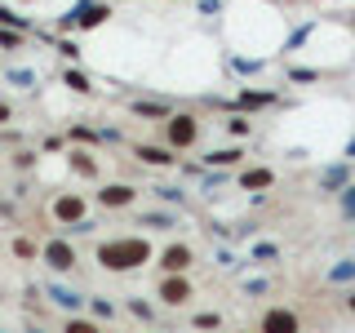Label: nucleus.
Wrapping results in <instances>:
<instances>
[{"mask_svg":"<svg viewBox=\"0 0 355 333\" xmlns=\"http://www.w3.org/2000/svg\"><path fill=\"white\" fill-rule=\"evenodd\" d=\"M94 258H98L103 271H138V266L155 262V249H151L147 236H138V231H120V236L98 240Z\"/></svg>","mask_w":355,"mask_h":333,"instance_id":"f257e3e1","label":"nucleus"},{"mask_svg":"<svg viewBox=\"0 0 355 333\" xmlns=\"http://www.w3.org/2000/svg\"><path fill=\"white\" fill-rule=\"evenodd\" d=\"M107 18H111L107 0H76V5L58 18V27L62 31H94V27H103Z\"/></svg>","mask_w":355,"mask_h":333,"instance_id":"f03ea898","label":"nucleus"},{"mask_svg":"<svg viewBox=\"0 0 355 333\" xmlns=\"http://www.w3.org/2000/svg\"><path fill=\"white\" fill-rule=\"evenodd\" d=\"M200 142V116L191 111H173L169 120H164V147L169 151H191Z\"/></svg>","mask_w":355,"mask_h":333,"instance_id":"7ed1b4c3","label":"nucleus"},{"mask_svg":"<svg viewBox=\"0 0 355 333\" xmlns=\"http://www.w3.org/2000/svg\"><path fill=\"white\" fill-rule=\"evenodd\" d=\"M40 262L49 266V271H58V275H67V271H76V266H80V249H76L71 244V236H49L40 244Z\"/></svg>","mask_w":355,"mask_h":333,"instance_id":"20e7f679","label":"nucleus"},{"mask_svg":"<svg viewBox=\"0 0 355 333\" xmlns=\"http://www.w3.org/2000/svg\"><path fill=\"white\" fill-rule=\"evenodd\" d=\"M85 209H89L85 191H58V196L49 200V218L58 222L62 231H71L76 222H85Z\"/></svg>","mask_w":355,"mask_h":333,"instance_id":"39448f33","label":"nucleus"},{"mask_svg":"<svg viewBox=\"0 0 355 333\" xmlns=\"http://www.w3.org/2000/svg\"><path fill=\"white\" fill-rule=\"evenodd\" d=\"M196 262V249L187 240H169L160 253H155V266H160V275H187Z\"/></svg>","mask_w":355,"mask_h":333,"instance_id":"423d86ee","label":"nucleus"},{"mask_svg":"<svg viewBox=\"0 0 355 333\" xmlns=\"http://www.w3.org/2000/svg\"><path fill=\"white\" fill-rule=\"evenodd\" d=\"M155 298H160L164 307H191L196 284L187 280V275H160V284H155Z\"/></svg>","mask_w":355,"mask_h":333,"instance_id":"0eeeda50","label":"nucleus"},{"mask_svg":"<svg viewBox=\"0 0 355 333\" xmlns=\"http://www.w3.org/2000/svg\"><path fill=\"white\" fill-rule=\"evenodd\" d=\"M258 333H302V320L293 307H266L258 316Z\"/></svg>","mask_w":355,"mask_h":333,"instance_id":"6e6552de","label":"nucleus"},{"mask_svg":"<svg viewBox=\"0 0 355 333\" xmlns=\"http://www.w3.org/2000/svg\"><path fill=\"white\" fill-rule=\"evenodd\" d=\"M133 155H138L147 169H173L178 164V151H169L164 142H133Z\"/></svg>","mask_w":355,"mask_h":333,"instance_id":"1a4fd4ad","label":"nucleus"},{"mask_svg":"<svg viewBox=\"0 0 355 333\" xmlns=\"http://www.w3.org/2000/svg\"><path fill=\"white\" fill-rule=\"evenodd\" d=\"M94 200L103 209H129L133 200H138V187H133V182H107V187H98Z\"/></svg>","mask_w":355,"mask_h":333,"instance_id":"9d476101","label":"nucleus"},{"mask_svg":"<svg viewBox=\"0 0 355 333\" xmlns=\"http://www.w3.org/2000/svg\"><path fill=\"white\" fill-rule=\"evenodd\" d=\"M240 191H271L275 187V173L266 169V164H249V169H240Z\"/></svg>","mask_w":355,"mask_h":333,"instance_id":"9b49d317","label":"nucleus"},{"mask_svg":"<svg viewBox=\"0 0 355 333\" xmlns=\"http://www.w3.org/2000/svg\"><path fill=\"white\" fill-rule=\"evenodd\" d=\"M244 164V147H214L205 151V169H236Z\"/></svg>","mask_w":355,"mask_h":333,"instance_id":"f8f14e48","label":"nucleus"},{"mask_svg":"<svg viewBox=\"0 0 355 333\" xmlns=\"http://www.w3.org/2000/svg\"><path fill=\"white\" fill-rule=\"evenodd\" d=\"M236 107L249 116V111H262V107H275V94L271 89H240V98H236Z\"/></svg>","mask_w":355,"mask_h":333,"instance_id":"ddd939ff","label":"nucleus"},{"mask_svg":"<svg viewBox=\"0 0 355 333\" xmlns=\"http://www.w3.org/2000/svg\"><path fill=\"white\" fill-rule=\"evenodd\" d=\"M67 164H71V173H80L85 182H94V178H98V155L94 151H80V147L67 151Z\"/></svg>","mask_w":355,"mask_h":333,"instance_id":"4468645a","label":"nucleus"},{"mask_svg":"<svg viewBox=\"0 0 355 333\" xmlns=\"http://www.w3.org/2000/svg\"><path fill=\"white\" fill-rule=\"evenodd\" d=\"M49 298H53V302H58V307H67V311H71V316H80V311L89 307V298L71 293V289H62V284H49Z\"/></svg>","mask_w":355,"mask_h":333,"instance_id":"2eb2a0df","label":"nucleus"},{"mask_svg":"<svg viewBox=\"0 0 355 333\" xmlns=\"http://www.w3.org/2000/svg\"><path fill=\"white\" fill-rule=\"evenodd\" d=\"M62 333H107V329H103V320H94V316H85V311H80V316H67L62 320Z\"/></svg>","mask_w":355,"mask_h":333,"instance_id":"dca6fc26","label":"nucleus"},{"mask_svg":"<svg viewBox=\"0 0 355 333\" xmlns=\"http://www.w3.org/2000/svg\"><path fill=\"white\" fill-rule=\"evenodd\" d=\"M62 85L71 89V94H94V80H89L85 67H67V71H62Z\"/></svg>","mask_w":355,"mask_h":333,"instance_id":"f3484780","label":"nucleus"},{"mask_svg":"<svg viewBox=\"0 0 355 333\" xmlns=\"http://www.w3.org/2000/svg\"><path fill=\"white\" fill-rule=\"evenodd\" d=\"M222 129H227L231 138H249V133H253V120L244 116V111H231V116L222 120Z\"/></svg>","mask_w":355,"mask_h":333,"instance_id":"a211bd4d","label":"nucleus"},{"mask_svg":"<svg viewBox=\"0 0 355 333\" xmlns=\"http://www.w3.org/2000/svg\"><path fill=\"white\" fill-rule=\"evenodd\" d=\"M347 178H351V169H347V164H333V169H324V178H320V187H324V191H342V187H351Z\"/></svg>","mask_w":355,"mask_h":333,"instance_id":"6ab92c4d","label":"nucleus"},{"mask_svg":"<svg viewBox=\"0 0 355 333\" xmlns=\"http://www.w3.org/2000/svg\"><path fill=\"white\" fill-rule=\"evenodd\" d=\"M133 116H147V120H160L164 125V120L173 116V107L169 103H133Z\"/></svg>","mask_w":355,"mask_h":333,"instance_id":"aec40b11","label":"nucleus"},{"mask_svg":"<svg viewBox=\"0 0 355 333\" xmlns=\"http://www.w3.org/2000/svg\"><path fill=\"white\" fill-rule=\"evenodd\" d=\"M9 249H14V258H22V262H36V258H40V244L27 240V236H14V244H9Z\"/></svg>","mask_w":355,"mask_h":333,"instance_id":"412c9836","label":"nucleus"},{"mask_svg":"<svg viewBox=\"0 0 355 333\" xmlns=\"http://www.w3.org/2000/svg\"><path fill=\"white\" fill-rule=\"evenodd\" d=\"M191 329H200V333L222 329V316H218V311H200V316H191Z\"/></svg>","mask_w":355,"mask_h":333,"instance_id":"4be33fe9","label":"nucleus"},{"mask_svg":"<svg viewBox=\"0 0 355 333\" xmlns=\"http://www.w3.org/2000/svg\"><path fill=\"white\" fill-rule=\"evenodd\" d=\"M275 258H280V244H271V240L253 244V262H275Z\"/></svg>","mask_w":355,"mask_h":333,"instance_id":"5701e85b","label":"nucleus"},{"mask_svg":"<svg viewBox=\"0 0 355 333\" xmlns=\"http://www.w3.org/2000/svg\"><path fill=\"white\" fill-rule=\"evenodd\" d=\"M138 227H151V231H164V227H173V214H142V218H138Z\"/></svg>","mask_w":355,"mask_h":333,"instance_id":"b1692460","label":"nucleus"},{"mask_svg":"<svg viewBox=\"0 0 355 333\" xmlns=\"http://www.w3.org/2000/svg\"><path fill=\"white\" fill-rule=\"evenodd\" d=\"M329 280H333V284H342V280H355V262H351V258H342V262L329 271Z\"/></svg>","mask_w":355,"mask_h":333,"instance_id":"393cba45","label":"nucleus"},{"mask_svg":"<svg viewBox=\"0 0 355 333\" xmlns=\"http://www.w3.org/2000/svg\"><path fill=\"white\" fill-rule=\"evenodd\" d=\"M5 22H9V27H18V31H27V18H22V14H18V9H9V5H0V27H5Z\"/></svg>","mask_w":355,"mask_h":333,"instance_id":"a878e982","label":"nucleus"},{"mask_svg":"<svg viewBox=\"0 0 355 333\" xmlns=\"http://www.w3.org/2000/svg\"><path fill=\"white\" fill-rule=\"evenodd\" d=\"M89 311H94L98 320H111V316H116V302H107V298H89Z\"/></svg>","mask_w":355,"mask_h":333,"instance_id":"bb28decb","label":"nucleus"},{"mask_svg":"<svg viewBox=\"0 0 355 333\" xmlns=\"http://www.w3.org/2000/svg\"><path fill=\"white\" fill-rule=\"evenodd\" d=\"M342 218H347V222H355V187H342Z\"/></svg>","mask_w":355,"mask_h":333,"instance_id":"cd10ccee","label":"nucleus"},{"mask_svg":"<svg viewBox=\"0 0 355 333\" xmlns=\"http://www.w3.org/2000/svg\"><path fill=\"white\" fill-rule=\"evenodd\" d=\"M67 138H71V142H98V133L89 129V125H71V129H67Z\"/></svg>","mask_w":355,"mask_h":333,"instance_id":"c85d7f7f","label":"nucleus"},{"mask_svg":"<svg viewBox=\"0 0 355 333\" xmlns=\"http://www.w3.org/2000/svg\"><path fill=\"white\" fill-rule=\"evenodd\" d=\"M129 311H133L138 320H155V307H151V302H142V298H129Z\"/></svg>","mask_w":355,"mask_h":333,"instance_id":"c756f323","label":"nucleus"},{"mask_svg":"<svg viewBox=\"0 0 355 333\" xmlns=\"http://www.w3.org/2000/svg\"><path fill=\"white\" fill-rule=\"evenodd\" d=\"M0 49H9V53L22 49V31H5V27H0Z\"/></svg>","mask_w":355,"mask_h":333,"instance_id":"7c9ffc66","label":"nucleus"},{"mask_svg":"<svg viewBox=\"0 0 355 333\" xmlns=\"http://www.w3.org/2000/svg\"><path fill=\"white\" fill-rule=\"evenodd\" d=\"M155 196L169 200V205H182V191H178V187H155Z\"/></svg>","mask_w":355,"mask_h":333,"instance_id":"2f4dec72","label":"nucleus"},{"mask_svg":"<svg viewBox=\"0 0 355 333\" xmlns=\"http://www.w3.org/2000/svg\"><path fill=\"white\" fill-rule=\"evenodd\" d=\"M58 49H62V58H80V44H76V40H58Z\"/></svg>","mask_w":355,"mask_h":333,"instance_id":"473e14b6","label":"nucleus"},{"mask_svg":"<svg viewBox=\"0 0 355 333\" xmlns=\"http://www.w3.org/2000/svg\"><path fill=\"white\" fill-rule=\"evenodd\" d=\"M9 80H14L18 89H31V71H9Z\"/></svg>","mask_w":355,"mask_h":333,"instance_id":"72a5a7b5","label":"nucleus"},{"mask_svg":"<svg viewBox=\"0 0 355 333\" xmlns=\"http://www.w3.org/2000/svg\"><path fill=\"white\" fill-rule=\"evenodd\" d=\"M320 71H302V67H293V71H288V80H315Z\"/></svg>","mask_w":355,"mask_h":333,"instance_id":"f704fd0d","label":"nucleus"},{"mask_svg":"<svg viewBox=\"0 0 355 333\" xmlns=\"http://www.w3.org/2000/svg\"><path fill=\"white\" fill-rule=\"evenodd\" d=\"M9 120H14V107H9L5 98H0V125H9Z\"/></svg>","mask_w":355,"mask_h":333,"instance_id":"c9c22d12","label":"nucleus"},{"mask_svg":"<svg viewBox=\"0 0 355 333\" xmlns=\"http://www.w3.org/2000/svg\"><path fill=\"white\" fill-rule=\"evenodd\" d=\"M347 311H351V316H355V293H347Z\"/></svg>","mask_w":355,"mask_h":333,"instance_id":"e433bc0d","label":"nucleus"},{"mask_svg":"<svg viewBox=\"0 0 355 333\" xmlns=\"http://www.w3.org/2000/svg\"><path fill=\"white\" fill-rule=\"evenodd\" d=\"M347 155H355V138H351V147H347Z\"/></svg>","mask_w":355,"mask_h":333,"instance_id":"4c0bfd02","label":"nucleus"},{"mask_svg":"<svg viewBox=\"0 0 355 333\" xmlns=\"http://www.w3.org/2000/svg\"><path fill=\"white\" fill-rule=\"evenodd\" d=\"M36 333H40V329H36Z\"/></svg>","mask_w":355,"mask_h":333,"instance_id":"58836bf2","label":"nucleus"}]
</instances>
